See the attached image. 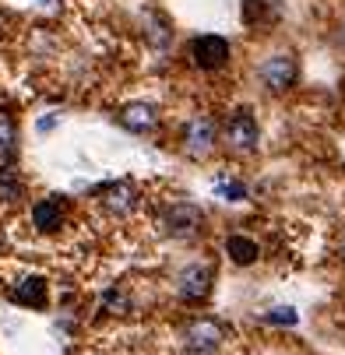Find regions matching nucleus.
<instances>
[{
  "label": "nucleus",
  "instance_id": "f257e3e1",
  "mask_svg": "<svg viewBox=\"0 0 345 355\" xmlns=\"http://www.w3.org/2000/svg\"><path fill=\"white\" fill-rule=\"evenodd\" d=\"M222 141H226L229 151H236V155H254L258 144H261V127H258L254 113L251 110H236L226 120V127H222Z\"/></svg>",
  "mask_w": 345,
  "mask_h": 355
},
{
  "label": "nucleus",
  "instance_id": "f03ea898",
  "mask_svg": "<svg viewBox=\"0 0 345 355\" xmlns=\"http://www.w3.org/2000/svg\"><path fill=\"white\" fill-rule=\"evenodd\" d=\"M258 78H261V85L268 92L282 95V92H289L296 85V78H300V64H296L292 53H271V57H264L258 64Z\"/></svg>",
  "mask_w": 345,
  "mask_h": 355
},
{
  "label": "nucleus",
  "instance_id": "7ed1b4c3",
  "mask_svg": "<svg viewBox=\"0 0 345 355\" xmlns=\"http://www.w3.org/2000/svg\"><path fill=\"white\" fill-rule=\"evenodd\" d=\"M215 141H219V127H215L212 116L187 120V127H183V151H187L190 159H208Z\"/></svg>",
  "mask_w": 345,
  "mask_h": 355
},
{
  "label": "nucleus",
  "instance_id": "20e7f679",
  "mask_svg": "<svg viewBox=\"0 0 345 355\" xmlns=\"http://www.w3.org/2000/svg\"><path fill=\"white\" fill-rule=\"evenodd\" d=\"M162 229L166 236L173 239H190L205 229V211L197 205H187V200H180V205H173L166 215H162Z\"/></svg>",
  "mask_w": 345,
  "mask_h": 355
},
{
  "label": "nucleus",
  "instance_id": "39448f33",
  "mask_svg": "<svg viewBox=\"0 0 345 355\" xmlns=\"http://www.w3.org/2000/svg\"><path fill=\"white\" fill-rule=\"evenodd\" d=\"M190 64L194 67H201V71H219V67H226L229 64V42L222 39V35H197L194 42H190Z\"/></svg>",
  "mask_w": 345,
  "mask_h": 355
},
{
  "label": "nucleus",
  "instance_id": "423d86ee",
  "mask_svg": "<svg viewBox=\"0 0 345 355\" xmlns=\"http://www.w3.org/2000/svg\"><path fill=\"white\" fill-rule=\"evenodd\" d=\"M208 292H212V268L208 264H190V268L180 271V278H176V295L180 299L201 302Z\"/></svg>",
  "mask_w": 345,
  "mask_h": 355
},
{
  "label": "nucleus",
  "instance_id": "0eeeda50",
  "mask_svg": "<svg viewBox=\"0 0 345 355\" xmlns=\"http://www.w3.org/2000/svg\"><path fill=\"white\" fill-rule=\"evenodd\" d=\"M222 338H226V327H222V324H215V320H208V317L187 324V345H190V348L215 352V348L222 345Z\"/></svg>",
  "mask_w": 345,
  "mask_h": 355
},
{
  "label": "nucleus",
  "instance_id": "6e6552de",
  "mask_svg": "<svg viewBox=\"0 0 345 355\" xmlns=\"http://www.w3.org/2000/svg\"><path fill=\"white\" fill-rule=\"evenodd\" d=\"M32 225L35 232H57L64 225V205L57 197H42L35 200V208H32Z\"/></svg>",
  "mask_w": 345,
  "mask_h": 355
},
{
  "label": "nucleus",
  "instance_id": "1a4fd4ad",
  "mask_svg": "<svg viewBox=\"0 0 345 355\" xmlns=\"http://www.w3.org/2000/svg\"><path fill=\"white\" fill-rule=\"evenodd\" d=\"M155 123H159V113H155V106H148V103H134V106L120 110V127H127L134 134L155 130Z\"/></svg>",
  "mask_w": 345,
  "mask_h": 355
},
{
  "label": "nucleus",
  "instance_id": "9d476101",
  "mask_svg": "<svg viewBox=\"0 0 345 355\" xmlns=\"http://www.w3.org/2000/svg\"><path fill=\"white\" fill-rule=\"evenodd\" d=\"M11 299L18 302V306H35V310H42V306H46V278H39V275L22 278V282L11 288Z\"/></svg>",
  "mask_w": 345,
  "mask_h": 355
},
{
  "label": "nucleus",
  "instance_id": "9b49d317",
  "mask_svg": "<svg viewBox=\"0 0 345 355\" xmlns=\"http://www.w3.org/2000/svg\"><path fill=\"white\" fill-rule=\"evenodd\" d=\"M226 253H229V261H233V264L251 268V264H258V257H261V246H258V239L236 232V236L226 239Z\"/></svg>",
  "mask_w": 345,
  "mask_h": 355
},
{
  "label": "nucleus",
  "instance_id": "f8f14e48",
  "mask_svg": "<svg viewBox=\"0 0 345 355\" xmlns=\"http://www.w3.org/2000/svg\"><path fill=\"white\" fill-rule=\"evenodd\" d=\"M106 208H110V215H131L134 208H137V193L127 187V183H117V187H110L106 190Z\"/></svg>",
  "mask_w": 345,
  "mask_h": 355
},
{
  "label": "nucleus",
  "instance_id": "ddd939ff",
  "mask_svg": "<svg viewBox=\"0 0 345 355\" xmlns=\"http://www.w3.org/2000/svg\"><path fill=\"white\" fill-rule=\"evenodd\" d=\"M25 193V183L18 180L15 169H0V200H8V205H15V200H22Z\"/></svg>",
  "mask_w": 345,
  "mask_h": 355
},
{
  "label": "nucleus",
  "instance_id": "4468645a",
  "mask_svg": "<svg viewBox=\"0 0 345 355\" xmlns=\"http://www.w3.org/2000/svg\"><path fill=\"white\" fill-rule=\"evenodd\" d=\"M215 190H219L222 200H246V187H243L239 180H219Z\"/></svg>",
  "mask_w": 345,
  "mask_h": 355
},
{
  "label": "nucleus",
  "instance_id": "2eb2a0df",
  "mask_svg": "<svg viewBox=\"0 0 345 355\" xmlns=\"http://www.w3.org/2000/svg\"><path fill=\"white\" fill-rule=\"evenodd\" d=\"M15 141H18L15 123H11L8 116H0V155H11V151H15Z\"/></svg>",
  "mask_w": 345,
  "mask_h": 355
},
{
  "label": "nucleus",
  "instance_id": "dca6fc26",
  "mask_svg": "<svg viewBox=\"0 0 345 355\" xmlns=\"http://www.w3.org/2000/svg\"><path fill=\"white\" fill-rule=\"evenodd\" d=\"M264 320H268V324H289V327H292V324H296V313H292L289 306H278V310H275V313H268Z\"/></svg>",
  "mask_w": 345,
  "mask_h": 355
},
{
  "label": "nucleus",
  "instance_id": "f3484780",
  "mask_svg": "<svg viewBox=\"0 0 345 355\" xmlns=\"http://www.w3.org/2000/svg\"><path fill=\"white\" fill-rule=\"evenodd\" d=\"M49 127H57V116H46V120H39V130H49Z\"/></svg>",
  "mask_w": 345,
  "mask_h": 355
},
{
  "label": "nucleus",
  "instance_id": "a211bd4d",
  "mask_svg": "<svg viewBox=\"0 0 345 355\" xmlns=\"http://www.w3.org/2000/svg\"><path fill=\"white\" fill-rule=\"evenodd\" d=\"M187 355H212V352H201V348H190Z\"/></svg>",
  "mask_w": 345,
  "mask_h": 355
},
{
  "label": "nucleus",
  "instance_id": "6ab92c4d",
  "mask_svg": "<svg viewBox=\"0 0 345 355\" xmlns=\"http://www.w3.org/2000/svg\"><path fill=\"white\" fill-rule=\"evenodd\" d=\"M338 39H342V46H345V25H342V32H338Z\"/></svg>",
  "mask_w": 345,
  "mask_h": 355
},
{
  "label": "nucleus",
  "instance_id": "aec40b11",
  "mask_svg": "<svg viewBox=\"0 0 345 355\" xmlns=\"http://www.w3.org/2000/svg\"><path fill=\"white\" fill-rule=\"evenodd\" d=\"M338 253H342V261H345V243H342V250H338Z\"/></svg>",
  "mask_w": 345,
  "mask_h": 355
}]
</instances>
